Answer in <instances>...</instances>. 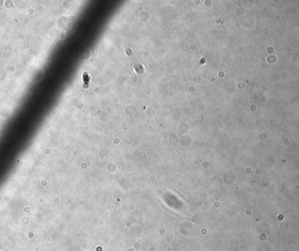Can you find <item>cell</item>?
I'll list each match as a JSON object with an SVG mask.
<instances>
[{
    "label": "cell",
    "instance_id": "1",
    "mask_svg": "<svg viewBox=\"0 0 299 251\" xmlns=\"http://www.w3.org/2000/svg\"><path fill=\"white\" fill-rule=\"evenodd\" d=\"M82 83H83V87L84 88H87V87L89 86V82H90V77H89V75L87 73L82 74Z\"/></svg>",
    "mask_w": 299,
    "mask_h": 251
}]
</instances>
